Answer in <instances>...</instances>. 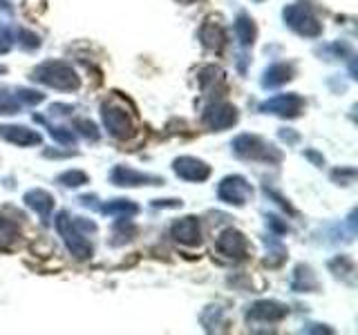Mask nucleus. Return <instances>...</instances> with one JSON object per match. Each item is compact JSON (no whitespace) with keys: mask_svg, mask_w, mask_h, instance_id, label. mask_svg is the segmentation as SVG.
Returning a JSON list of instances; mask_svg holds the SVG:
<instances>
[{"mask_svg":"<svg viewBox=\"0 0 358 335\" xmlns=\"http://www.w3.org/2000/svg\"><path fill=\"white\" fill-rule=\"evenodd\" d=\"M218 250L231 259H244L249 252V241L240 230H224L218 237Z\"/></svg>","mask_w":358,"mask_h":335,"instance_id":"nucleus-10","label":"nucleus"},{"mask_svg":"<svg viewBox=\"0 0 358 335\" xmlns=\"http://www.w3.org/2000/svg\"><path fill=\"white\" fill-rule=\"evenodd\" d=\"M200 41L204 43V47L220 52L224 47V43H227V36H224L222 25L218 21H213V18H209V21L200 27Z\"/></svg>","mask_w":358,"mask_h":335,"instance_id":"nucleus-15","label":"nucleus"},{"mask_svg":"<svg viewBox=\"0 0 358 335\" xmlns=\"http://www.w3.org/2000/svg\"><path fill=\"white\" fill-rule=\"evenodd\" d=\"M233 150H235L238 157L251 161H264V164H280L282 161V155L277 152V148L255 137V134H240L233 141Z\"/></svg>","mask_w":358,"mask_h":335,"instance_id":"nucleus-2","label":"nucleus"},{"mask_svg":"<svg viewBox=\"0 0 358 335\" xmlns=\"http://www.w3.org/2000/svg\"><path fill=\"white\" fill-rule=\"evenodd\" d=\"M173 170L177 177H182L186 181H206L211 177V168L204 164V161L195 159V157H179L173 161Z\"/></svg>","mask_w":358,"mask_h":335,"instance_id":"nucleus-11","label":"nucleus"},{"mask_svg":"<svg viewBox=\"0 0 358 335\" xmlns=\"http://www.w3.org/2000/svg\"><path fill=\"white\" fill-rule=\"evenodd\" d=\"M0 139L14 143V146L27 148V146H39L41 134L25 128V125H0Z\"/></svg>","mask_w":358,"mask_h":335,"instance_id":"nucleus-14","label":"nucleus"},{"mask_svg":"<svg viewBox=\"0 0 358 335\" xmlns=\"http://www.w3.org/2000/svg\"><path fill=\"white\" fill-rule=\"evenodd\" d=\"M50 134L52 139H56L59 143H65V146H74L76 143V134L67 128H54V125H50Z\"/></svg>","mask_w":358,"mask_h":335,"instance_id":"nucleus-24","label":"nucleus"},{"mask_svg":"<svg viewBox=\"0 0 358 335\" xmlns=\"http://www.w3.org/2000/svg\"><path fill=\"white\" fill-rule=\"evenodd\" d=\"M293 74H295V69H293V65H289V63H275V65H271L264 72L262 85L264 87L284 85V83H289V80L293 78Z\"/></svg>","mask_w":358,"mask_h":335,"instance_id":"nucleus-17","label":"nucleus"},{"mask_svg":"<svg viewBox=\"0 0 358 335\" xmlns=\"http://www.w3.org/2000/svg\"><path fill=\"white\" fill-rule=\"evenodd\" d=\"M235 34L240 43L244 45V47H251V45L255 43V36H257V30H255V23L251 21L246 14H240L238 21H235Z\"/></svg>","mask_w":358,"mask_h":335,"instance_id":"nucleus-19","label":"nucleus"},{"mask_svg":"<svg viewBox=\"0 0 358 335\" xmlns=\"http://www.w3.org/2000/svg\"><path fill=\"white\" fill-rule=\"evenodd\" d=\"M112 184L116 186H125V188H137V186H161L164 179L152 177V175H143V172H137L128 166H116L112 170Z\"/></svg>","mask_w":358,"mask_h":335,"instance_id":"nucleus-9","label":"nucleus"},{"mask_svg":"<svg viewBox=\"0 0 358 335\" xmlns=\"http://www.w3.org/2000/svg\"><path fill=\"white\" fill-rule=\"evenodd\" d=\"M218 195H220L222 202H227L231 206H244L249 199L253 197V188H251V184L244 177L231 175L227 179H222Z\"/></svg>","mask_w":358,"mask_h":335,"instance_id":"nucleus-6","label":"nucleus"},{"mask_svg":"<svg viewBox=\"0 0 358 335\" xmlns=\"http://www.w3.org/2000/svg\"><path fill=\"white\" fill-rule=\"evenodd\" d=\"M21 110V101L18 96L7 94L5 89H0V114H16Z\"/></svg>","mask_w":358,"mask_h":335,"instance_id":"nucleus-23","label":"nucleus"},{"mask_svg":"<svg viewBox=\"0 0 358 335\" xmlns=\"http://www.w3.org/2000/svg\"><path fill=\"white\" fill-rule=\"evenodd\" d=\"M34 80L39 83L54 87V89H61V92H72V89H78L81 80L76 76V72L72 69L70 63L65 61H48L43 63L34 69Z\"/></svg>","mask_w":358,"mask_h":335,"instance_id":"nucleus-1","label":"nucleus"},{"mask_svg":"<svg viewBox=\"0 0 358 335\" xmlns=\"http://www.w3.org/2000/svg\"><path fill=\"white\" fill-rule=\"evenodd\" d=\"M23 202L30 206L32 210L39 213L43 219H48L52 208H54V197L50 193H45V190H41V188H34V190H30V193H25Z\"/></svg>","mask_w":358,"mask_h":335,"instance_id":"nucleus-16","label":"nucleus"},{"mask_svg":"<svg viewBox=\"0 0 358 335\" xmlns=\"http://www.w3.org/2000/svg\"><path fill=\"white\" fill-rule=\"evenodd\" d=\"M152 206L155 208H179L182 206V202H179V199H164V202L157 199V202H152Z\"/></svg>","mask_w":358,"mask_h":335,"instance_id":"nucleus-29","label":"nucleus"},{"mask_svg":"<svg viewBox=\"0 0 358 335\" xmlns=\"http://www.w3.org/2000/svg\"><path fill=\"white\" fill-rule=\"evenodd\" d=\"M12 45H14L12 32H9L5 25H0V54H7L12 50Z\"/></svg>","mask_w":358,"mask_h":335,"instance_id":"nucleus-28","label":"nucleus"},{"mask_svg":"<svg viewBox=\"0 0 358 335\" xmlns=\"http://www.w3.org/2000/svg\"><path fill=\"white\" fill-rule=\"evenodd\" d=\"M43 98H45V96H43L41 92H32V89H21V92H18V101H23V103H27V105L41 103Z\"/></svg>","mask_w":358,"mask_h":335,"instance_id":"nucleus-27","label":"nucleus"},{"mask_svg":"<svg viewBox=\"0 0 358 335\" xmlns=\"http://www.w3.org/2000/svg\"><path fill=\"white\" fill-rule=\"evenodd\" d=\"M101 116H103V125L107 128V132L112 134L114 139L125 141V139H132L134 137V119H132V112L125 110L123 105H116L112 103H103L101 107Z\"/></svg>","mask_w":358,"mask_h":335,"instance_id":"nucleus-4","label":"nucleus"},{"mask_svg":"<svg viewBox=\"0 0 358 335\" xmlns=\"http://www.w3.org/2000/svg\"><path fill=\"white\" fill-rule=\"evenodd\" d=\"M59 184L67 186V188H78V186L87 184V175L83 170H67L59 177Z\"/></svg>","mask_w":358,"mask_h":335,"instance_id":"nucleus-22","label":"nucleus"},{"mask_svg":"<svg viewBox=\"0 0 358 335\" xmlns=\"http://www.w3.org/2000/svg\"><path fill=\"white\" fill-rule=\"evenodd\" d=\"M173 237L184 244V246H197L202 241V228H200V219L197 217H182L173 224Z\"/></svg>","mask_w":358,"mask_h":335,"instance_id":"nucleus-12","label":"nucleus"},{"mask_svg":"<svg viewBox=\"0 0 358 335\" xmlns=\"http://www.w3.org/2000/svg\"><path fill=\"white\" fill-rule=\"evenodd\" d=\"M286 306L280 302H273V300H262V302H255L251 309L246 311V318L249 320H257V322H280L286 318Z\"/></svg>","mask_w":358,"mask_h":335,"instance_id":"nucleus-13","label":"nucleus"},{"mask_svg":"<svg viewBox=\"0 0 358 335\" xmlns=\"http://www.w3.org/2000/svg\"><path fill=\"white\" fill-rule=\"evenodd\" d=\"M74 125H76V130H78L81 134H83V137L92 139V141L98 139V130H96V125H94L92 121H87V119H78V121H74Z\"/></svg>","mask_w":358,"mask_h":335,"instance_id":"nucleus-25","label":"nucleus"},{"mask_svg":"<svg viewBox=\"0 0 358 335\" xmlns=\"http://www.w3.org/2000/svg\"><path fill=\"white\" fill-rule=\"evenodd\" d=\"M202 119H204L206 128L222 132V130H229L231 125L238 123V110L227 101H218V103H211L209 107H206Z\"/></svg>","mask_w":358,"mask_h":335,"instance_id":"nucleus-7","label":"nucleus"},{"mask_svg":"<svg viewBox=\"0 0 358 335\" xmlns=\"http://www.w3.org/2000/svg\"><path fill=\"white\" fill-rule=\"evenodd\" d=\"M101 213L103 215H116V217H134L139 213V206L137 204H132L130 199H114V202L110 204H105L101 208Z\"/></svg>","mask_w":358,"mask_h":335,"instance_id":"nucleus-20","label":"nucleus"},{"mask_svg":"<svg viewBox=\"0 0 358 335\" xmlns=\"http://www.w3.org/2000/svg\"><path fill=\"white\" fill-rule=\"evenodd\" d=\"M293 291L298 293H313L318 288V279L316 275L311 273L309 266H298L293 273V284H291Z\"/></svg>","mask_w":358,"mask_h":335,"instance_id":"nucleus-18","label":"nucleus"},{"mask_svg":"<svg viewBox=\"0 0 358 335\" xmlns=\"http://www.w3.org/2000/svg\"><path fill=\"white\" fill-rule=\"evenodd\" d=\"M304 107V98L298 94H277L273 98H268L260 110L266 112V114H277V116H286V119H295Z\"/></svg>","mask_w":358,"mask_h":335,"instance_id":"nucleus-8","label":"nucleus"},{"mask_svg":"<svg viewBox=\"0 0 358 335\" xmlns=\"http://www.w3.org/2000/svg\"><path fill=\"white\" fill-rule=\"evenodd\" d=\"M56 230L65 241L67 250L74 255L76 259H87L92 257V244L83 237V230L74 224V219H70L67 213H59L56 217Z\"/></svg>","mask_w":358,"mask_h":335,"instance_id":"nucleus-3","label":"nucleus"},{"mask_svg":"<svg viewBox=\"0 0 358 335\" xmlns=\"http://www.w3.org/2000/svg\"><path fill=\"white\" fill-rule=\"evenodd\" d=\"M16 239H18V226L12 219L0 217V248L9 246V244H14Z\"/></svg>","mask_w":358,"mask_h":335,"instance_id":"nucleus-21","label":"nucleus"},{"mask_svg":"<svg viewBox=\"0 0 358 335\" xmlns=\"http://www.w3.org/2000/svg\"><path fill=\"white\" fill-rule=\"evenodd\" d=\"M0 9H3V12H12V7H9L7 0H0Z\"/></svg>","mask_w":358,"mask_h":335,"instance_id":"nucleus-30","label":"nucleus"},{"mask_svg":"<svg viewBox=\"0 0 358 335\" xmlns=\"http://www.w3.org/2000/svg\"><path fill=\"white\" fill-rule=\"evenodd\" d=\"M184 3H191V0H184Z\"/></svg>","mask_w":358,"mask_h":335,"instance_id":"nucleus-31","label":"nucleus"},{"mask_svg":"<svg viewBox=\"0 0 358 335\" xmlns=\"http://www.w3.org/2000/svg\"><path fill=\"white\" fill-rule=\"evenodd\" d=\"M18 41H21L23 47L27 50H36V47H41V39L36 34L32 32H27V30H18Z\"/></svg>","mask_w":358,"mask_h":335,"instance_id":"nucleus-26","label":"nucleus"},{"mask_svg":"<svg viewBox=\"0 0 358 335\" xmlns=\"http://www.w3.org/2000/svg\"><path fill=\"white\" fill-rule=\"evenodd\" d=\"M284 23L291 27L293 32H298L300 36H307V39H318L322 34V25L318 23V18L313 16V12L307 5H289L282 12Z\"/></svg>","mask_w":358,"mask_h":335,"instance_id":"nucleus-5","label":"nucleus"}]
</instances>
